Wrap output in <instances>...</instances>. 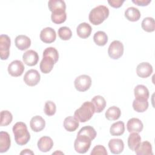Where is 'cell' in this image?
Here are the masks:
<instances>
[{
    "label": "cell",
    "mask_w": 155,
    "mask_h": 155,
    "mask_svg": "<svg viewBox=\"0 0 155 155\" xmlns=\"http://www.w3.org/2000/svg\"><path fill=\"white\" fill-rule=\"evenodd\" d=\"M12 130L15 136V142L17 144L24 145L30 140V134L25 123L22 122H16L13 125Z\"/></svg>",
    "instance_id": "6da1fadb"
},
{
    "label": "cell",
    "mask_w": 155,
    "mask_h": 155,
    "mask_svg": "<svg viewBox=\"0 0 155 155\" xmlns=\"http://www.w3.org/2000/svg\"><path fill=\"white\" fill-rule=\"evenodd\" d=\"M109 16V9L107 6L100 5L93 8L90 12V22L95 25L102 24Z\"/></svg>",
    "instance_id": "7a4b0ae2"
},
{
    "label": "cell",
    "mask_w": 155,
    "mask_h": 155,
    "mask_svg": "<svg viewBox=\"0 0 155 155\" xmlns=\"http://www.w3.org/2000/svg\"><path fill=\"white\" fill-rule=\"evenodd\" d=\"M95 113L94 107L91 102L86 101L74 113V116L81 122L89 120Z\"/></svg>",
    "instance_id": "3957f363"
},
{
    "label": "cell",
    "mask_w": 155,
    "mask_h": 155,
    "mask_svg": "<svg viewBox=\"0 0 155 155\" xmlns=\"http://www.w3.org/2000/svg\"><path fill=\"white\" fill-rule=\"evenodd\" d=\"M91 141L92 140L87 136L77 135L74 143V150L78 153H85L89 150Z\"/></svg>",
    "instance_id": "277c9868"
},
{
    "label": "cell",
    "mask_w": 155,
    "mask_h": 155,
    "mask_svg": "<svg viewBox=\"0 0 155 155\" xmlns=\"http://www.w3.org/2000/svg\"><path fill=\"white\" fill-rule=\"evenodd\" d=\"M109 56L113 59H118L124 53V45L119 41H113L108 49Z\"/></svg>",
    "instance_id": "5b68a950"
},
{
    "label": "cell",
    "mask_w": 155,
    "mask_h": 155,
    "mask_svg": "<svg viewBox=\"0 0 155 155\" xmlns=\"http://www.w3.org/2000/svg\"><path fill=\"white\" fill-rule=\"evenodd\" d=\"M75 88L79 91H85L91 85V79L87 74H82L77 77L74 82Z\"/></svg>",
    "instance_id": "8992f818"
},
{
    "label": "cell",
    "mask_w": 155,
    "mask_h": 155,
    "mask_svg": "<svg viewBox=\"0 0 155 155\" xmlns=\"http://www.w3.org/2000/svg\"><path fill=\"white\" fill-rule=\"evenodd\" d=\"M11 40L6 35L0 36V56L2 60H6L10 55V47Z\"/></svg>",
    "instance_id": "52a82bcc"
},
{
    "label": "cell",
    "mask_w": 155,
    "mask_h": 155,
    "mask_svg": "<svg viewBox=\"0 0 155 155\" xmlns=\"http://www.w3.org/2000/svg\"><path fill=\"white\" fill-rule=\"evenodd\" d=\"M41 76L39 72L35 69L28 70L24 76V82L28 86L33 87L36 85L40 81Z\"/></svg>",
    "instance_id": "ba28073f"
},
{
    "label": "cell",
    "mask_w": 155,
    "mask_h": 155,
    "mask_svg": "<svg viewBox=\"0 0 155 155\" xmlns=\"http://www.w3.org/2000/svg\"><path fill=\"white\" fill-rule=\"evenodd\" d=\"M25 67L23 63L19 60L12 61L8 66V73L13 77H18L22 74Z\"/></svg>",
    "instance_id": "9c48e42d"
},
{
    "label": "cell",
    "mask_w": 155,
    "mask_h": 155,
    "mask_svg": "<svg viewBox=\"0 0 155 155\" xmlns=\"http://www.w3.org/2000/svg\"><path fill=\"white\" fill-rule=\"evenodd\" d=\"M56 62V61L51 56L46 54H43V58L41 61L39 67L41 71L45 74L50 73Z\"/></svg>",
    "instance_id": "30bf717a"
},
{
    "label": "cell",
    "mask_w": 155,
    "mask_h": 155,
    "mask_svg": "<svg viewBox=\"0 0 155 155\" xmlns=\"http://www.w3.org/2000/svg\"><path fill=\"white\" fill-rule=\"evenodd\" d=\"M56 38L55 30L51 27H46L42 29L40 33V39L44 43L50 44L53 42Z\"/></svg>",
    "instance_id": "8fae6325"
},
{
    "label": "cell",
    "mask_w": 155,
    "mask_h": 155,
    "mask_svg": "<svg viewBox=\"0 0 155 155\" xmlns=\"http://www.w3.org/2000/svg\"><path fill=\"white\" fill-rule=\"evenodd\" d=\"M153 70V67L150 63L143 62L137 66L136 73L138 76L142 78H147L152 74Z\"/></svg>",
    "instance_id": "7c38bea8"
},
{
    "label": "cell",
    "mask_w": 155,
    "mask_h": 155,
    "mask_svg": "<svg viewBox=\"0 0 155 155\" xmlns=\"http://www.w3.org/2000/svg\"><path fill=\"white\" fill-rule=\"evenodd\" d=\"M24 62L28 66H34L37 64L39 60V56L36 51L29 50L25 51L22 56Z\"/></svg>",
    "instance_id": "4fadbf2b"
},
{
    "label": "cell",
    "mask_w": 155,
    "mask_h": 155,
    "mask_svg": "<svg viewBox=\"0 0 155 155\" xmlns=\"http://www.w3.org/2000/svg\"><path fill=\"white\" fill-rule=\"evenodd\" d=\"M143 124L138 118L133 117L128 120L127 124V128L129 133H140L143 130Z\"/></svg>",
    "instance_id": "5bb4252c"
},
{
    "label": "cell",
    "mask_w": 155,
    "mask_h": 155,
    "mask_svg": "<svg viewBox=\"0 0 155 155\" xmlns=\"http://www.w3.org/2000/svg\"><path fill=\"white\" fill-rule=\"evenodd\" d=\"M108 147L113 154L121 153L124 148V143L120 139H112L108 142Z\"/></svg>",
    "instance_id": "9a60e30c"
},
{
    "label": "cell",
    "mask_w": 155,
    "mask_h": 155,
    "mask_svg": "<svg viewBox=\"0 0 155 155\" xmlns=\"http://www.w3.org/2000/svg\"><path fill=\"white\" fill-rule=\"evenodd\" d=\"M38 147L42 152L49 151L53 146V141L51 137L48 136L41 137L38 142Z\"/></svg>",
    "instance_id": "2e32d148"
},
{
    "label": "cell",
    "mask_w": 155,
    "mask_h": 155,
    "mask_svg": "<svg viewBox=\"0 0 155 155\" xmlns=\"http://www.w3.org/2000/svg\"><path fill=\"white\" fill-rule=\"evenodd\" d=\"M15 43L16 47L19 50H25L30 47L31 40L28 36L23 35H20L16 37Z\"/></svg>",
    "instance_id": "e0dca14e"
},
{
    "label": "cell",
    "mask_w": 155,
    "mask_h": 155,
    "mask_svg": "<svg viewBox=\"0 0 155 155\" xmlns=\"http://www.w3.org/2000/svg\"><path fill=\"white\" fill-rule=\"evenodd\" d=\"M30 125L33 131L39 132L44 128L45 121L41 116H35L31 119Z\"/></svg>",
    "instance_id": "ac0fdd59"
},
{
    "label": "cell",
    "mask_w": 155,
    "mask_h": 155,
    "mask_svg": "<svg viewBox=\"0 0 155 155\" xmlns=\"http://www.w3.org/2000/svg\"><path fill=\"white\" fill-rule=\"evenodd\" d=\"M11 140L9 134L5 131L0 132V153H5L10 147Z\"/></svg>",
    "instance_id": "d6986e66"
},
{
    "label": "cell",
    "mask_w": 155,
    "mask_h": 155,
    "mask_svg": "<svg viewBox=\"0 0 155 155\" xmlns=\"http://www.w3.org/2000/svg\"><path fill=\"white\" fill-rule=\"evenodd\" d=\"M91 27L87 22L81 23L80 24H79L76 28V32L78 35L82 39L88 38L91 35Z\"/></svg>",
    "instance_id": "ffe728a7"
},
{
    "label": "cell",
    "mask_w": 155,
    "mask_h": 155,
    "mask_svg": "<svg viewBox=\"0 0 155 155\" xmlns=\"http://www.w3.org/2000/svg\"><path fill=\"white\" fill-rule=\"evenodd\" d=\"M79 122L74 116H68L64 119V127L69 132L74 131L79 127Z\"/></svg>",
    "instance_id": "44dd1931"
},
{
    "label": "cell",
    "mask_w": 155,
    "mask_h": 155,
    "mask_svg": "<svg viewBox=\"0 0 155 155\" xmlns=\"http://www.w3.org/2000/svg\"><path fill=\"white\" fill-rule=\"evenodd\" d=\"M136 154L137 155H153L152 146L148 141L140 142L137 148L135 150Z\"/></svg>",
    "instance_id": "7402d4cb"
},
{
    "label": "cell",
    "mask_w": 155,
    "mask_h": 155,
    "mask_svg": "<svg viewBox=\"0 0 155 155\" xmlns=\"http://www.w3.org/2000/svg\"><path fill=\"white\" fill-rule=\"evenodd\" d=\"M140 12L138 8L130 7L127 8L125 11V16L130 21H137L140 18Z\"/></svg>",
    "instance_id": "603a6c76"
},
{
    "label": "cell",
    "mask_w": 155,
    "mask_h": 155,
    "mask_svg": "<svg viewBox=\"0 0 155 155\" xmlns=\"http://www.w3.org/2000/svg\"><path fill=\"white\" fill-rule=\"evenodd\" d=\"M51 19L53 22L60 24L64 22L67 19L65 10H57L51 12Z\"/></svg>",
    "instance_id": "cb8c5ba5"
},
{
    "label": "cell",
    "mask_w": 155,
    "mask_h": 155,
    "mask_svg": "<svg viewBox=\"0 0 155 155\" xmlns=\"http://www.w3.org/2000/svg\"><path fill=\"white\" fill-rule=\"evenodd\" d=\"M94 107L96 113H101L102 112L105 108L106 106V101L104 97L97 95L93 97L91 101Z\"/></svg>",
    "instance_id": "d4e9b609"
},
{
    "label": "cell",
    "mask_w": 155,
    "mask_h": 155,
    "mask_svg": "<svg viewBox=\"0 0 155 155\" xmlns=\"http://www.w3.org/2000/svg\"><path fill=\"white\" fill-rule=\"evenodd\" d=\"M133 109L138 113H143L148 108V99H135L133 102Z\"/></svg>",
    "instance_id": "484cf974"
},
{
    "label": "cell",
    "mask_w": 155,
    "mask_h": 155,
    "mask_svg": "<svg viewBox=\"0 0 155 155\" xmlns=\"http://www.w3.org/2000/svg\"><path fill=\"white\" fill-rule=\"evenodd\" d=\"M141 142V137L137 133H131L128 138V145L132 151H135Z\"/></svg>",
    "instance_id": "4316f807"
},
{
    "label": "cell",
    "mask_w": 155,
    "mask_h": 155,
    "mask_svg": "<svg viewBox=\"0 0 155 155\" xmlns=\"http://www.w3.org/2000/svg\"><path fill=\"white\" fill-rule=\"evenodd\" d=\"M135 99H146L149 98L148 89L143 85H137L134 89Z\"/></svg>",
    "instance_id": "83f0119b"
},
{
    "label": "cell",
    "mask_w": 155,
    "mask_h": 155,
    "mask_svg": "<svg viewBox=\"0 0 155 155\" xmlns=\"http://www.w3.org/2000/svg\"><path fill=\"white\" fill-rule=\"evenodd\" d=\"M125 131V125L122 121H117L111 125L110 133L112 136H121Z\"/></svg>",
    "instance_id": "f1b7e54d"
},
{
    "label": "cell",
    "mask_w": 155,
    "mask_h": 155,
    "mask_svg": "<svg viewBox=\"0 0 155 155\" xmlns=\"http://www.w3.org/2000/svg\"><path fill=\"white\" fill-rule=\"evenodd\" d=\"M121 114L119 108L116 106H112L108 108L105 112V117L109 120H116L118 119Z\"/></svg>",
    "instance_id": "f546056e"
},
{
    "label": "cell",
    "mask_w": 155,
    "mask_h": 155,
    "mask_svg": "<svg viewBox=\"0 0 155 155\" xmlns=\"http://www.w3.org/2000/svg\"><path fill=\"white\" fill-rule=\"evenodd\" d=\"M93 40L96 45L104 46L108 42V36L104 31H98L94 33Z\"/></svg>",
    "instance_id": "4dcf8cb0"
},
{
    "label": "cell",
    "mask_w": 155,
    "mask_h": 155,
    "mask_svg": "<svg viewBox=\"0 0 155 155\" xmlns=\"http://www.w3.org/2000/svg\"><path fill=\"white\" fill-rule=\"evenodd\" d=\"M142 29L147 32H153L155 30L154 19L151 17L145 18L141 23Z\"/></svg>",
    "instance_id": "1f68e13d"
},
{
    "label": "cell",
    "mask_w": 155,
    "mask_h": 155,
    "mask_svg": "<svg viewBox=\"0 0 155 155\" xmlns=\"http://www.w3.org/2000/svg\"><path fill=\"white\" fill-rule=\"evenodd\" d=\"M48 7L51 12L57 10L66 9V4L62 0H50L48 2Z\"/></svg>",
    "instance_id": "d6a6232c"
},
{
    "label": "cell",
    "mask_w": 155,
    "mask_h": 155,
    "mask_svg": "<svg viewBox=\"0 0 155 155\" xmlns=\"http://www.w3.org/2000/svg\"><path fill=\"white\" fill-rule=\"evenodd\" d=\"M77 135H85L90 137L92 140L96 137L97 133L94 128L91 126H85L81 128Z\"/></svg>",
    "instance_id": "836d02e7"
},
{
    "label": "cell",
    "mask_w": 155,
    "mask_h": 155,
    "mask_svg": "<svg viewBox=\"0 0 155 155\" xmlns=\"http://www.w3.org/2000/svg\"><path fill=\"white\" fill-rule=\"evenodd\" d=\"M13 119L12 113L8 110H3L1 112V126H7Z\"/></svg>",
    "instance_id": "e575fe53"
},
{
    "label": "cell",
    "mask_w": 155,
    "mask_h": 155,
    "mask_svg": "<svg viewBox=\"0 0 155 155\" xmlns=\"http://www.w3.org/2000/svg\"><path fill=\"white\" fill-rule=\"evenodd\" d=\"M58 36L62 40L67 41L71 38L72 32L68 27H61L58 30Z\"/></svg>",
    "instance_id": "d590c367"
},
{
    "label": "cell",
    "mask_w": 155,
    "mask_h": 155,
    "mask_svg": "<svg viewBox=\"0 0 155 155\" xmlns=\"http://www.w3.org/2000/svg\"><path fill=\"white\" fill-rule=\"evenodd\" d=\"M56 110V107L55 104L53 102L51 101H48L45 102L44 111L46 115L48 116H53L55 114Z\"/></svg>",
    "instance_id": "8d00e7d4"
},
{
    "label": "cell",
    "mask_w": 155,
    "mask_h": 155,
    "mask_svg": "<svg viewBox=\"0 0 155 155\" xmlns=\"http://www.w3.org/2000/svg\"><path fill=\"white\" fill-rule=\"evenodd\" d=\"M43 54H46V55H48L51 57H52L57 62V61H58L59 59V53L58 50L54 48V47H47L46 48L44 52H43Z\"/></svg>",
    "instance_id": "74e56055"
},
{
    "label": "cell",
    "mask_w": 155,
    "mask_h": 155,
    "mask_svg": "<svg viewBox=\"0 0 155 155\" xmlns=\"http://www.w3.org/2000/svg\"><path fill=\"white\" fill-rule=\"evenodd\" d=\"M108 153L107 151V150L105 149V148L101 145H98L95 146L91 152V155H97V154H102V155H107Z\"/></svg>",
    "instance_id": "f35d334b"
},
{
    "label": "cell",
    "mask_w": 155,
    "mask_h": 155,
    "mask_svg": "<svg viewBox=\"0 0 155 155\" xmlns=\"http://www.w3.org/2000/svg\"><path fill=\"white\" fill-rule=\"evenodd\" d=\"M124 0H110L108 1V4L110 6L114 8H119L122 6V4L124 2Z\"/></svg>",
    "instance_id": "ab89813d"
},
{
    "label": "cell",
    "mask_w": 155,
    "mask_h": 155,
    "mask_svg": "<svg viewBox=\"0 0 155 155\" xmlns=\"http://www.w3.org/2000/svg\"><path fill=\"white\" fill-rule=\"evenodd\" d=\"M132 2L139 6H147L151 2V0H132Z\"/></svg>",
    "instance_id": "60d3db41"
},
{
    "label": "cell",
    "mask_w": 155,
    "mask_h": 155,
    "mask_svg": "<svg viewBox=\"0 0 155 155\" xmlns=\"http://www.w3.org/2000/svg\"><path fill=\"white\" fill-rule=\"evenodd\" d=\"M20 154H34V153L29 149H25L20 153Z\"/></svg>",
    "instance_id": "b9f144b4"
}]
</instances>
